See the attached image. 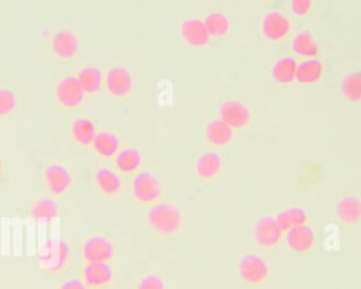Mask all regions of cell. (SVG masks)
<instances>
[{"label": "cell", "instance_id": "obj_1", "mask_svg": "<svg viewBox=\"0 0 361 289\" xmlns=\"http://www.w3.org/2000/svg\"><path fill=\"white\" fill-rule=\"evenodd\" d=\"M148 227L159 237H173L183 228V214L171 202L158 200L145 211Z\"/></svg>", "mask_w": 361, "mask_h": 289}, {"label": "cell", "instance_id": "obj_2", "mask_svg": "<svg viewBox=\"0 0 361 289\" xmlns=\"http://www.w3.org/2000/svg\"><path fill=\"white\" fill-rule=\"evenodd\" d=\"M72 248L69 242L61 237H49L44 240L37 251L35 262L39 269L47 273H59L71 262Z\"/></svg>", "mask_w": 361, "mask_h": 289}, {"label": "cell", "instance_id": "obj_3", "mask_svg": "<svg viewBox=\"0 0 361 289\" xmlns=\"http://www.w3.org/2000/svg\"><path fill=\"white\" fill-rule=\"evenodd\" d=\"M238 278L248 286L264 285L271 275V266L268 261L255 252H247L240 257L237 265Z\"/></svg>", "mask_w": 361, "mask_h": 289}, {"label": "cell", "instance_id": "obj_4", "mask_svg": "<svg viewBox=\"0 0 361 289\" xmlns=\"http://www.w3.org/2000/svg\"><path fill=\"white\" fill-rule=\"evenodd\" d=\"M131 196L140 204H152L161 199L162 183L151 171L141 169L133 175L131 183Z\"/></svg>", "mask_w": 361, "mask_h": 289}, {"label": "cell", "instance_id": "obj_5", "mask_svg": "<svg viewBox=\"0 0 361 289\" xmlns=\"http://www.w3.org/2000/svg\"><path fill=\"white\" fill-rule=\"evenodd\" d=\"M42 183L52 197L65 196L73 186L72 172L59 162H51L42 169Z\"/></svg>", "mask_w": 361, "mask_h": 289}, {"label": "cell", "instance_id": "obj_6", "mask_svg": "<svg viewBox=\"0 0 361 289\" xmlns=\"http://www.w3.org/2000/svg\"><path fill=\"white\" fill-rule=\"evenodd\" d=\"M54 97L58 106L65 110L79 109L85 102V92L75 75H66L56 80L54 86Z\"/></svg>", "mask_w": 361, "mask_h": 289}, {"label": "cell", "instance_id": "obj_7", "mask_svg": "<svg viewBox=\"0 0 361 289\" xmlns=\"http://www.w3.org/2000/svg\"><path fill=\"white\" fill-rule=\"evenodd\" d=\"M116 254L113 241L106 235H90L83 240L80 245V255L83 262H111Z\"/></svg>", "mask_w": 361, "mask_h": 289}, {"label": "cell", "instance_id": "obj_8", "mask_svg": "<svg viewBox=\"0 0 361 289\" xmlns=\"http://www.w3.org/2000/svg\"><path fill=\"white\" fill-rule=\"evenodd\" d=\"M134 78L124 66H110L103 75V87L111 97L124 99L134 89Z\"/></svg>", "mask_w": 361, "mask_h": 289}, {"label": "cell", "instance_id": "obj_9", "mask_svg": "<svg viewBox=\"0 0 361 289\" xmlns=\"http://www.w3.org/2000/svg\"><path fill=\"white\" fill-rule=\"evenodd\" d=\"M283 231L279 228L275 216L265 214L259 217L252 228V237L258 247L264 250H272L281 245L283 241Z\"/></svg>", "mask_w": 361, "mask_h": 289}, {"label": "cell", "instance_id": "obj_10", "mask_svg": "<svg viewBox=\"0 0 361 289\" xmlns=\"http://www.w3.org/2000/svg\"><path fill=\"white\" fill-rule=\"evenodd\" d=\"M116 276L111 262H85L80 268V279L89 289H104Z\"/></svg>", "mask_w": 361, "mask_h": 289}, {"label": "cell", "instance_id": "obj_11", "mask_svg": "<svg viewBox=\"0 0 361 289\" xmlns=\"http://www.w3.org/2000/svg\"><path fill=\"white\" fill-rule=\"evenodd\" d=\"M250 107L237 99H227L219 106V118L224 121L231 130L245 128L251 121Z\"/></svg>", "mask_w": 361, "mask_h": 289}, {"label": "cell", "instance_id": "obj_12", "mask_svg": "<svg viewBox=\"0 0 361 289\" xmlns=\"http://www.w3.org/2000/svg\"><path fill=\"white\" fill-rule=\"evenodd\" d=\"M49 48L58 59L71 61L79 54V39L73 31L59 30L51 35Z\"/></svg>", "mask_w": 361, "mask_h": 289}, {"label": "cell", "instance_id": "obj_13", "mask_svg": "<svg viewBox=\"0 0 361 289\" xmlns=\"http://www.w3.org/2000/svg\"><path fill=\"white\" fill-rule=\"evenodd\" d=\"M93 183L104 197H114L123 189L121 175L110 166H99L93 171Z\"/></svg>", "mask_w": 361, "mask_h": 289}, {"label": "cell", "instance_id": "obj_14", "mask_svg": "<svg viewBox=\"0 0 361 289\" xmlns=\"http://www.w3.org/2000/svg\"><path fill=\"white\" fill-rule=\"evenodd\" d=\"M283 240L292 252L303 255L310 252L314 248L316 233L312 227L305 224L286 231L283 235Z\"/></svg>", "mask_w": 361, "mask_h": 289}, {"label": "cell", "instance_id": "obj_15", "mask_svg": "<svg viewBox=\"0 0 361 289\" xmlns=\"http://www.w3.org/2000/svg\"><path fill=\"white\" fill-rule=\"evenodd\" d=\"M223 169V158L214 151L199 155L195 161V173L202 180H214Z\"/></svg>", "mask_w": 361, "mask_h": 289}, {"label": "cell", "instance_id": "obj_16", "mask_svg": "<svg viewBox=\"0 0 361 289\" xmlns=\"http://www.w3.org/2000/svg\"><path fill=\"white\" fill-rule=\"evenodd\" d=\"M96 133H97L96 123L90 117L79 116L71 121L69 134L72 141L78 147H90Z\"/></svg>", "mask_w": 361, "mask_h": 289}, {"label": "cell", "instance_id": "obj_17", "mask_svg": "<svg viewBox=\"0 0 361 289\" xmlns=\"http://www.w3.org/2000/svg\"><path fill=\"white\" fill-rule=\"evenodd\" d=\"M30 216L37 223H51L59 216V203L52 196H38L30 204Z\"/></svg>", "mask_w": 361, "mask_h": 289}, {"label": "cell", "instance_id": "obj_18", "mask_svg": "<svg viewBox=\"0 0 361 289\" xmlns=\"http://www.w3.org/2000/svg\"><path fill=\"white\" fill-rule=\"evenodd\" d=\"M90 147L97 156L103 159H111L120 151L121 141L116 133L109 130H100L96 133Z\"/></svg>", "mask_w": 361, "mask_h": 289}, {"label": "cell", "instance_id": "obj_19", "mask_svg": "<svg viewBox=\"0 0 361 289\" xmlns=\"http://www.w3.org/2000/svg\"><path fill=\"white\" fill-rule=\"evenodd\" d=\"M113 161L114 169L120 175H135L141 171L142 155L135 147H121Z\"/></svg>", "mask_w": 361, "mask_h": 289}, {"label": "cell", "instance_id": "obj_20", "mask_svg": "<svg viewBox=\"0 0 361 289\" xmlns=\"http://www.w3.org/2000/svg\"><path fill=\"white\" fill-rule=\"evenodd\" d=\"M290 31L289 20L279 11L268 13L262 20V32L269 41H282Z\"/></svg>", "mask_w": 361, "mask_h": 289}, {"label": "cell", "instance_id": "obj_21", "mask_svg": "<svg viewBox=\"0 0 361 289\" xmlns=\"http://www.w3.org/2000/svg\"><path fill=\"white\" fill-rule=\"evenodd\" d=\"M204 140H206V142H209L213 147L223 148L233 142L234 130H231L220 118H213L204 127Z\"/></svg>", "mask_w": 361, "mask_h": 289}, {"label": "cell", "instance_id": "obj_22", "mask_svg": "<svg viewBox=\"0 0 361 289\" xmlns=\"http://www.w3.org/2000/svg\"><path fill=\"white\" fill-rule=\"evenodd\" d=\"M180 35L183 41L195 48H200L209 44L210 35L204 27V23L197 18H189L180 25Z\"/></svg>", "mask_w": 361, "mask_h": 289}, {"label": "cell", "instance_id": "obj_23", "mask_svg": "<svg viewBox=\"0 0 361 289\" xmlns=\"http://www.w3.org/2000/svg\"><path fill=\"white\" fill-rule=\"evenodd\" d=\"M336 213L341 223L357 226L361 223V200L353 195L341 196L337 202Z\"/></svg>", "mask_w": 361, "mask_h": 289}, {"label": "cell", "instance_id": "obj_24", "mask_svg": "<svg viewBox=\"0 0 361 289\" xmlns=\"http://www.w3.org/2000/svg\"><path fill=\"white\" fill-rule=\"evenodd\" d=\"M103 72L97 66H82L76 73V79L86 96H96L103 89Z\"/></svg>", "mask_w": 361, "mask_h": 289}, {"label": "cell", "instance_id": "obj_25", "mask_svg": "<svg viewBox=\"0 0 361 289\" xmlns=\"http://www.w3.org/2000/svg\"><path fill=\"white\" fill-rule=\"evenodd\" d=\"M324 65L317 58H309L298 63L295 80L300 85H316L323 79Z\"/></svg>", "mask_w": 361, "mask_h": 289}, {"label": "cell", "instance_id": "obj_26", "mask_svg": "<svg viewBox=\"0 0 361 289\" xmlns=\"http://www.w3.org/2000/svg\"><path fill=\"white\" fill-rule=\"evenodd\" d=\"M275 220L279 226V228L283 231V234L295 227H299V226H305L307 223V214L306 211L299 207V206H290V207H286L283 210H281L276 216H275Z\"/></svg>", "mask_w": 361, "mask_h": 289}, {"label": "cell", "instance_id": "obj_27", "mask_svg": "<svg viewBox=\"0 0 361 289\" xmlns=\"http://www.w3.org/2000/svg\"><path fill=\"white\" fill-rule=\"evenodd\" d=\"M296 68L298 62L290 56H282L271 68V75L274 80L281 85H290L295 82L296 78Z\"/></svg>", "mask_w": 361, "mask_h": 289}, {"label": "cell", "instance_id": "obj_28", "mask_svg": "<svg viewBox=\"0 0 361 289\" xmlns=\"http://www.w3.org/2000/svg\"><path fill=\"white\" fill-rule=\"evenodd\" d=\"M292 49L295 54L309 59V58H317L319 55V45L313 35L307 31H303L298 34L292 41Z\"/></svg>", "mask_w": 361, "mask_h": 289}, {"label": "cell", "instance_id": "obj_29", "mask_svg": "<svg viewBox=\"0 0 361 289\" xmlns=\"http://www.w3.org/2000/svg\"><path fill=\"white\" fill-rule=\"evenodd\" d=\"M341 94L353 103L361 102V70L347 73L340 83Z\"/></svg>", "mask_w": 361, "mask_h": 289}, {"label": "cell", "instance_id": "obj_30", "mask_svg": "<svg viewBox=\"0 0 361 289\" xmlns=\"http://www.w3.org/2000/svg\"><path fill=\"white\" fill-rule=\"evenodd\" d=\"M203 23H204V27H206L209 35L214 37V38L224 37L228 32V30H230L228 20L221 13H210V14H207Z\"/></svg>", "mask_w": 361, "mask_h": 289}, {"label": "cell", "instance_id": "obj_31", "mask_svg": "<svg viewBox=\"0 0 361 289\" xmlns=\"http://www.w3.org/2000/svg\"><path fill=\"white\" fill-rule=\"evenodd\" d=\"M18 104L17 93L11 87L0 86V118L11 116Z\"/></svg>", "mask_w": 361, "mask_h": 289}, {"label": "cell", "instance_id": "obj_32", "mask_svg": "<svg viewBox=\"0 0 361 289\" xmlns=\"http://www.w3.org/2000/svg\"><path fill=\"white\" fill-rule=\"evenodd\" d=\"M134 289H166L164 278L155 272L142 275L134 285Z\"/></svg>", "mask_w": 361, "mask_h": 289}, {"label": "cell", "instance_id": "obj_33", "mask_svg": "<svg viewBox=\"0 0 361 289\" xmlns=\"http://www.w3.org/2000/svg\"><path fill=\"white\" fill-rule=\"evenodd\" d=\"M56 289H89L80 278H68L58 283Z\"/></svg>", "mask_w": 361, "mask_h": 289}, {"label": "cell", "instance_id": "obj_34", "mask_svg": "<svg viewBox=\"0 0 361 289\" xmlns=\"http://www.w3.org/2000/svg\"><path fill=\"white\" fill-rule=\"evenodd\" d=\"M290 6L295 14L305 16L312 7V0H290Z\"/></svg>", "mask_w": 361, "mask_h": 289}, {"label": "cell", "instance_id": "obj_35", "mask_svg": "<svg viewBox=\"0 0 361 289\" xmlns=\"http://www.w3.org/2000/svg\"><path fill=\"white\" fill-rule=\"evenodd\" d=\"M3 171H4V166H3V159H1V156H0V179H1V176H3Z\"/></svg>", "mask_w": 361, "mask_h": 289}]
</instances>
